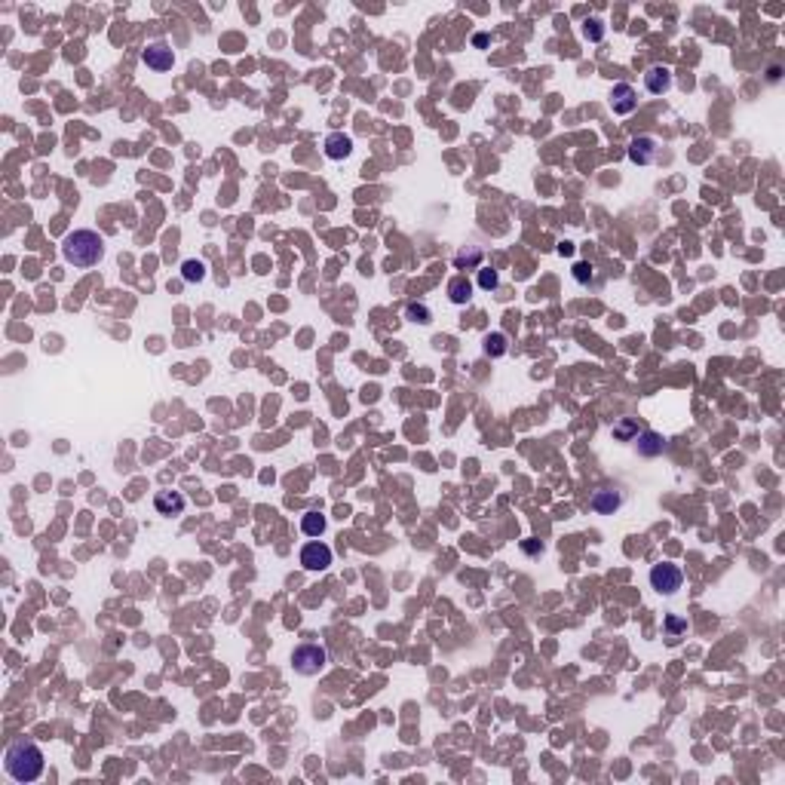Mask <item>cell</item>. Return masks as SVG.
Listing matches in <instances>:
<instances>
[{"mask_svg":"<svg viewBox=\"0 0 785 785\" xmlns=\"http://www.w3.org/2000/svg\"><path fill=\"white\" fill-rule=\"evenodd\" d=\"M44 767H46V758L40 752L37 742H28V739H19L6 748L4 755V770L10 779L15 782H37L44 776Z\"/></svg>","mask_w":785,"mask_h":785,"instance_id":"cell-1","label":"cell"},{"mask_svg":"<svg viewBox=\"0 0 785 785\" xmlns=\"http://www.w3.org/2000/svg\"><path fill=\"white\" fill-rule=\"evenodd\" d=\"M62 255L67 264H74L77 270H89L105 258V240L96 231L83 227V231H74L62 240Z\"/></svg>","mask_w":785,"mask_h":785,"instance_id":"cell-2","label":"cell"},{"mask_svg":"<svg viewBox=\"0 0 785 785\" xmlns=\"http://www.w3.org/2000/svg\"><path fill=\"white\" fill-rule=\"evenodd\" d=\"M328 666V654L323 644H313V641H307V644H298L292 651V669L304 675V678H313V675H319Z\"/></svg>","mask_w":785,"mask_h":785,"instance_id":"cell-3","label":"cell"},{"mask_svg":"<svg viewBox=\"0 0 785 785\" xmlns=\"http://www.w3.org/2000/svg\"><path fill=\"white\" fill-rule=\"evenodd\" d=\"M685 583V571L678 564H654L651 568V586L660 595H675Z\"/></svg>","mask_w":785,"mask_h":785,"instance_id":"cell-4","label":"cell"},{"mask_svg":"<svg viewBox=\"0 0 785 785\" xmlns=\"http://www.w3.org/2000/svg\"><path fill=\"white\" fill-rule=\"evenodd\" d=\"M332 546L323 543V540H310L307 546L301 550V564L307 571H325L328 564H332Z\"/></svg>","mask_w":785,"mask_h":785,"instance_id":"cell-5","label":"cell"},{"mask_svg":"<svg viewBox=\"0 0 785 785\" xmlns=\"http://www.w3.org/2000/svg\"><path fill=\"white\" fill-rule=\"evenodd\" d=\"M141 62H145L150 71L163 74V71H169V67L175 65V53H172V46H169V44L157 40V44H148V49L141 53Z\"/></svg>","mask_w":785,"mask_h":785,"instance_id":"cell-6","label":"cell"},{"mask_svg":"<svg viewBox=\"0 0 785 785\" xmlns=\"http://www.w3.org/2000/svg\"><path fill=\"white\" fill-rule=\"evenodd\" d=\"M611 108L614 114H632L638 108V92L635 86H629V83H617V86L611 89Z\"/></svg>","mask_w":785,"mask_h":785,"instance_id":"cell-7","label":"cell"},{"mask_svg":"<svg viewBox=\"0 0 785 785\" xmlns=\"http://www.w3.org/2000/svg\"><path fill=\"white\" fill-rule=\"evenodd\" d=\"M644 89L651 92V96H666V92L672 89V71H669L666 65L647 67V74H644Z\"/></svg>","mask_w":785,"mask_h":785,"instance_id":"cell-8","label":"cell"},{"mask_svg":"<svg viewBox=\"0 0 785 785\" xmlns=\"http://www.w3.org/2000/svg\"><path fill=\"white\" fill-rule=\"evenodd\" d=\"M184 506H188V500H184V494H179V491H157V497H154V510L160 512V516H169V519L181 516Z\"/></svg>","mask_w":785,"mask_h":785,"instance_id":"cell-9","label":"cell"},{"mask_svg":"<svg viewBox=\"0 0 785 785\" xmlns=\"http://www.w3.org/2000/svg\"><path fill=\"white\" fill-rule=\"evenodd\" d=\"M629 160L632 163H638V166H651L654 163V157H656V141L654 138H647V135H638V138H632L629 141Z\"/></svg>","mask_w":785,"mask_h":785,"instance_id":"cell-10","label":"cell"},{"mask_svg":"<svg viewBox=\"0 0 785 785\" xmlns=\"http://www.w3.org/2000/svg\"><path fill=\"white\" fill-rule=\"evenodd\" d=\"M620 506H623V494L620 491H607V488L595 491L592 500H589V510L598 512V516H614Z\"/></svg>","mask_w":785,"mask_h":785,"instance_id":"cell-11","label":"cell"},{"mask_svg":"<svg viewBox=\"0 0 785 785\" xmlns=\"http://www.w3.org/2000/svg\"><path fill=\"white\" fill-rule=\"evenodd\" d=\"M323 148H325L328 160H347L353 154V138H350V135H344V132H332L325 138Z\"/></svg>","mask_w":785,"mask_h":785,"instance_id":"cell-12","label":"cell"},{"mask_svg":"<svg viewBox=\"0 0 785 785\" xmlns=\"http://www.w3.org/2000/svg\"><path fill=\"white\" fill-rule=\"evenodd\" d=\"M635 442H638V454H644V458H656V454H663V448H666V436L654 433V429L638 433Z\"/></svg>","mask_w":785,"mask_h":785,"instance_id":"cell-13","label":"cell"},{"mask_svg":"<svg viewBox=\"0 0 785 785\" xmlns=\"http://www.w3.org/2000/svg\"><path fill=\"white\" fill-rule=\"evenodd\" d=\"M448 298L451 304H469L472 301V283L467 280V276H454V280L448 283Z\"/></svg>","mask_w":785,"mask_h":785,"instance_id":"cell-14","label":"cell"},{"mask_svg":"<svg viewBox=\"0 0 785 785\" xmlns=\"http://www.w3.org/2000/svg\"><path fill=\"white\" fill-rule=\"evenodd\" d=\"M325 525H328V521H325V516L319 510H310V512H304V516H301V531L307 537H323Z\"/></svg>","mask_w":785,"mask_h":785,"instance_id":"cell-15","label":"cell"},{"mask_svg":"<svg viewBox=\"0 0 785 785\" xmlns=\"http://www.w3.org/2000/svg\"><path fill=\"white\" fill-rule=\"evenodd\" d=\"M181 280L184 283H202V280H206V264L197 261V258H188L181 264Z\"/></svg>","mask_w":785,"mask_h":785,"instance_id":"cell-16","label":"cell"},{"mask_svg":"<svg viewBox=\"0 0 785 785\" xmlns=\"http://www.w3.org/2000/svg\"><path fill=\"white\" fill-rule=\"evenodd\" d=\"M405 319H411V323H417V325H429V323H433V310H429L427 304H415V301H411L408 307H405Z\"/></svg>","mask_w":785,"mask_h":785,"instance_id":"cell-17","label":"cell"},{"mask_svg":"<svg viewBox=\"0 0 785 785\" xmlns=\"http://www.w3.org/2000/svg\"><path fill=\"white\" fill-rule=\"evenodd\" d=\"M506 350H510V341H506V335L494 332V335H488V337H485V353H488V356H491V359L503 356Z\"/></svg>","mask_w":785,"mask_h":785,"instance_id":"cell-18","label":"cell"},{"mask_svg":"<svg viewBox=\"0 0 785 785\" xmlns=\"http://www.w3.org/2000/svg\"><path fill=\"white\" fill-rule=\"evenodd\" d=\"M497 285H500V276H497V270H491V267H479V289L494 292Z\"/></svg>","mask_w":785,"mask_h":785,"instance_id":"cell-19","label":"cell"},{"mask_svg":"<svg viewBox=\"0 0 785 785\" xmlns=\"http://www.w3.org/2000/svg\"><path fill=\"white\" fill-rule=\"evenodd\" d=\"M614 436L620 439V442H629V439H635L638 436V427H635V420L632 417H623L617 427H614Z\"/></svg>","mask_w":785,"mask_h":785,"instance_id":"cell-20","label":"cell"},{"mask_svg":"<svg viewBox=\"0 0 785 785\" xmlns=\"http://www.w3.org/2000/svg\"><path fill=\"white\" fill-rule=\"evenodd\" d=\"M467 264H469V267H479V264H482V252H479V249H469V252H460V255L454 258V267H458V270H463Z\"/></svg>","mask_w":785,"mask_h":785,"instance_id":"cell-21","label":"cell"},{"mask_svg":"<svg viewBox=\"0 0 785 785\" xmlns=\"http://www.w3.org/2000/svg\"><path fill=\"white\" fill-rule=\"evenodd\" d=\"M666 632H669L672 638L681 635V632H687V620H681V617H675V614H669V617H666Z\"/></svg>","mask_w":785,"mask_h":785,"instance_id":"cell-22","label":"cell"},{"mask_svg":"<svg viewBox=\"0 0 785 785\" xmlns=\"http://www.w3.org/2000/svg\"><path fill=\"white\" fill-rule=\"evenodd\" d=\"M583 34H586V40H592V44H598V40L604 37L602 22H598V19H589V22H586V28H583Z\"/></svg>","mask_w":785,"mask_h":785,"instance_id":"cell-23","label":"cell"},{"mask_svg":"<svg viewBox=\"0 0 785 785\" xmlns=\"http://www.w3.org/2000/svg\"><path fill=\"white\" fill-rule=\"evenodd\" d=\"M573 280H577V283H589V280H592V264H586V261L573 264Z\"/></svg>","mask_w":785,"mask_h":785,"instance_id":"cell-24","label":"cell"},{"mask_svg":"<svg viewBox=\"0 0 785 785\" xmlns=\"http://www.w3.org/2000/svg\"><path fill=\"white\" fill-rule=\"evenodd\" d=\"M472 44H476V46H488V37H485V34H476V37H472Z\"/></svg>","mask_w":785,"mask_h":785,"instance_id":"cell-25","label":"cell"},{"mask_svg":"<svg viewBox=\"0 0 785 785\" xmlns=\"http://www.w3.org/2000/svg\"><path fill=\"white\" fill-rule=\"evenodd\" d=\"M525 552H531V555H534V552H543V546H537V543H525Z\"/></svg>","mask_w":785,"mask_h":785,"instance_id":"cell-26","label":"cell"}]
</instances>
